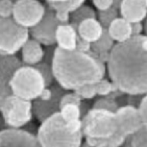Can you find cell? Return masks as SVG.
I'll return each mask as SVG.
<instances>
[{
    "label": "cell",
    "mask_w": 147,
    "mask_h": 147,
    "mask_svg": "<svg viewBox=\"0 0 147 147\" xmlns=\"http://www.w3.org/2000/svg\"><path fill=\"white\" fill-rule=\"evenodd\" d=\"M105 67L110 80L122 94H147V37L141 34L115 43Z\"/></svg>",
    "instance_id": "obj_1"
},
{
    "label": "cell",
    "mask_w": 147,
    "mask_h": 147,
    "mask_svg": "<svg viewBox=\"0 0 147 147\" xmlns=\"http://www.w3.org/2000/svg\"><path fill=\"white\" fill-rule=\"evenodd\" d=\"M54 80L66 91H74L85 85H94L105 78V64L92 51L64 50L55 47L51 61Z\"/></svg>",
    "instance_id": "obj_2"
},
{
    "label": "cell",
    "mask_w": 147,
    "mask_h": 147,
    "mask_svg": "<svg viewBox=\"0 0 147 147\" xmlns=\"http://www.w3.org/2000/svg\"><path fill=\"white\" fill-rule=\"evenodd\" d=\"M36 137L41 147H80L84 135L72 129L57 112L40 124Z\"/></svg>",
    "instance_id": "obj_3"
},
{
    "label": "cell",
    "mask_w": 147,
    "mask_h": 147,
    "mask_svg": "<svg viewBox=\"0 0 147 147\" xmlns=\"http://www.w3.org/2000/svg\"><path fill=\"white\" fill-rule=\"evenodd\" d=\"M11 94L25 100L34 101L47 88L42 74L34 66H21L11 79Z\"/></svg>",
    "instance_id": "obj_4"
},
{
    "label": "cell",
    "mask_w": 147,
    "mask_h": 147,
    "mask_svg": "<svg viewBox=\"0 0 147 147\" xmlns=\"http://www.w3.org/2000/svg\"><path fill=\"white\" fill-rule=\"evenodd\" d=\"M82 131L85 138L103 139L118 131L116 113L91 108L82 119Z\"/></svg>",
    "instance_id": "obj_5"
},
{
    "label": "cell",
    "mask_w": 147,
    "mask_h": 147,
    "mask_svg": "<svg viewBox=\"0 0 147 147\" xmlns=\"http://www.w3.org/2000/svg\"><path fill=\"white\" fill-rule=\"evenodd\" d=\"M0 114L9 128H21L32 119V101L11 94L2 102Z\"/></svg>",
    "instance_id": "obj_6"
},
{
    "label": "cell",
    "mask_w": 147,
    "mask_h": 147,
    "mask_svg": "<svg viewBox=\"0 0 147 147\" xmlns=\"http://www.w3.org/2000/svg\"><path fill=\"white\" fill-rule=\"evenodd\" d=\"M29 39V29L20 26L13 18L0 17V54L15 55Z\"/></svg>",
    "instance_id": "obj_7"
},
{
    "label": "cell",
    "mask_w": 147,
    "mask_h": 147,
    "mask_svg": "<svg viewBox=\"0 0 147 147\" xmlns=\"http://www.w3.org/2000/svg\"><path fill=\"white\" fill-rule=\"evenodd\" d=\"M45 9L40 0H16L13 19L20 26L30 29L43 19Z\"/></svg>",
    "instance_id": "obj_8"
},
{
    "label": "cell",
    "mask_w": 147,
    "mask_h": 147,
    "mask_svg": "<svg viewBox=\"0 0 147 147\" xmlns=\"http://www.w3.org/2000/svg\"><path fill=\"white\" fill-rule=\"evenodd\" d=\"M59 22L55 18V14L52 9L46 5L45 14L43 19L38 23L37 25L29 29V36L41 45L50 46L55 45V31Z\"/></svg>",
    "instance_id": "obj_9"
},
{
    "label": "cell",
    "mask_w": 147,
    "mask_h": 147,
    "mask_svg": "<svg viewBox=\"0 0 147 147\" xmlns=\"http://www.w3.org/2000/svg\"><path fill=\"white\" fill-rule=\"evenodd\" d=\"M0 147H41L34 134L21 128L0 130Z\"/></svg>",
    "instance_id": "obj_10"
},
{
    "label": "cell",
    "mask_w": 147,
    "mask_h": 147,
    "mask_svg": "<svg viewBox=\"0 0 147 147\" xmlns=\"http://www.w3.org/2000/svg\"><path fill=\"white\" fill-rule=\"evenodd\" d=\"M50 88L52 90V97L50 100L41 101L39 99H36L32 102V115L41 123L47 118H49L51 115L59 112L61 98L67 92L57 84H52Z\"/></svg>",
    "instance_id": "obj_11"
},
{
    "label": "cell",
    "mask_w": 147,
    "mask_h": 147,
    "mask_svg": "<svg viewBox=\"0 0 147 147\" xmlns=\"http://www.w3.org/2000/svg\"><path fill=\"white\" fill-rule=\"evenodd\" d=\"M22 65L23 63L16 55L0 54V109L4 99L11 94L9 84L15 71Z\"/></svg>",
    "instance_id": "obj_12"
},
{
    "label": "cell",
    "mask_w": 147,
    "mask_h": 147,
    "mask_svg": "<svg viewBox=\"0 0 147 147\" xmlns=\"http://www.w3.org/2000/svg\"><path fill=\"white\" fill-rule=\"evenodd\" d=\"M118 131L123 134L125 137L131 136L143 127L141 117L138 108L131 105H121L116 112Z\"/></svg>",
    "instance_id": "obj_13"
},
{
    "label": "cell",
    "mask_w": 147,
    "mask_h": 147,
    "mask_svg": "<svg viewBox=\"0 0 147 147\" xmlns=\"http://www.w3.org/2000/svg\"><path fill=\"white\" fill-rule=\"evenodd\" d=\"M119 14L129 23L142 22L147 17V7L144 0H122Z\"/></svg>",
    "instance_id": "obj_14"
},
{
    "label": "cell",
    "mask_w": 147,
    "mask_h": 147,
    "mask_svg": "<svg viewBox=\"0 0 147 147\" xmlns=\"http://www.w3.org/2000/svg\"><path fill=\"white\" fill-rule=\"evenodd\" d=\"M22 63L26 66H36L41 63L45 57V50L39 42L34 39H28L21 48Z\"/></svg>",
    "instance_id": "obj_15"
},
{
    "label": "cell",
    "mask_w": 147,
    "mask_h": 147,
    "mask_svg": "<svg viewBox=\"0 0 147 147\" xmlns=\"http://www.w3.org/2000/svg\"><path fill=\"white\" fill-rule=\"evenodd\" d=\"M77 30L71 24H59L55 31V44L64 50L76 49Z\"/></svg>",
    "instance_id": "obj_16"
},
{
    "label": "cell",
    "mask_w": 147,
    "mask_h": 147,
    "mask_svg": "<svg viewBox=\"0 0 147 147\" xmlns=\"http://www.w3.org/2000/svg\"><path fill=\"white\" fill-rule=\"evenodd\" d=\"M102 32H103V27L97 19H87L82 21L77 27L78 37L91 44L96 42L101 37Z\"/></svg>",
    "instance_id": "obj_17"
},
{
    "label": "cell",
    "mask_w": 147,
    "mask_h": 147,
    "mask_svg": "<svg viewBox=\"0 0 147 147\" xmlns=\"http://www.w3.org/2000/svg\"><path fill=\"white\" fill-rule=\"evenodd\" d=\"M109 34L115 43H122L131 37V26L128 21L118 17L109 26Z\"/></svg>",
    "instance_id": "obj_18"
},
{
    "label": "cell",
    "mask_w": 147,
    "mask_h": 147,
    "mask_svg": "<svg viewBox=\"0 0 147 147\" xmlns=\"http://www.w3.org/2000/svg\"><path fill=\"white\" fill-rule=\"evenodd\" d=\"M126 137L121 134L120 131H117L115 135L103 139H90L86 138V141L89 145L95 147H121L124 143Z\"/></svg>",
    "instance_id": "obj_19"
},
{
    "label": "cell",
    "mask_w": 147,
    "mask_h": 147,
    "mask_svg": "<svg viewBox=\"0 0 147 147\" xmlns=\"http://www.w3.org/2000/svg\"><path fill=\"white\" fill-rule=\"evenodd\" d=\"M87 19H97V14L91 6L84 4L74 11L70 13L69 24H71L77 30V27H78L79 24Z\"/></svg>",
    "instance_id": "obj_20"
},
{
    "label": "cell",
    "mask_w": 147,
    "mask_h": 147,
    "mask_svg": "<svg viewBox=\"0 0 147 147\" xmlns=\"http://www.w3.org/2000/svg\"><path fill=\"white\" fill-rule=\"evenodd\" d=\"M115 45L114 40L111 38L108 28H103L101 37L97 40L96 42L91 44V51L95 53H101V52H110Z\"/></svg>",
    "instance_id": "obj_21"
},
{
    "label": "cell",
    "mask_w": 147,
    "mask_h": 147,
    "mask_svg": "<svg viewBox=\"0 0 147 147\" xmlns=\"http://www.w3.org/2000/svg\"><path fill=\"white\" fill-rule=\"evenodd\" d=\"M86 0H66L64 2L47 3V5L53 11H65L67 13H72L82 5H84Z\"/></svg>",
    "instance_id": "obj_22"
},
{
    "label": "cell",
    "mask_w": 147,
    "mask_h": 147,
    "mask_svg": "<svg viewBox=\"0 0 147 147\" xmlns=\"http://www.w3.org/2000/svg\"><path fill=\"white\" fill-rule=\"evenodd\" d=\"M61 116L65 122H72L79 120L82 117V110L75 105H67L59 109Z\"/></svg>",
    "instance_id": "obj_23"
},
{
    "label": "cell",
    "mask_w": 147,
    "mask_h": 147,
    "mask_svg": "<svg viewBox=\"0 0 147 147\" xmlns=\"http://www.w3.org/2000/svg\"><path fill=\"white\" fill-rule=\"evenodd\" d=\"M92 108L94 109H101V110H107L110 112H114L116 113L117 110L120 108L117 99L112 98L111 96H103L100 97L94 102V105Z\"/></svg>",
    "instance_id": "obj_24"
},
{
    "label": "cell",
    "mask_w": 147,
    "mask_h": 147,
    "mask_svg": "<svg viewBox=\"0 0 147 147\" xmlns=\"http://www.w3.org/2000/svg\"><path fill=\"white\" fill-rule=\"evenodd\" d=\"M118 17L119 11L115 9L114 7H110L109 9H105V11H98V13H97V18H98L97 20L99 21V23L101 24L103 28H109L111 23Z\"/></svg>",
    "instance_id": "obj_25"
},
{
    "label": "cell",
    "mask_w": 147,
    "mask_h": 147,
    "mask_svg": "<svg viewBox=\"0 0 147 147\" xmlns=\"http://www.w3.org/2000/svg\"><path fill=\"white\" fill-rule=\"evenodd\" d=\"M94 86H95L96 94L100 97L109 96V95H111L112 93L118 91V89L116 88V86L114 85L113 82L105 78L99 80L96 84H94Z\"/></svg>",
    "instance_id": "obj_26"
},
{
    "label": "cell",
    "mask_w": 147,
    "mask_h": 147,
    "mask_svg": "<svg viewBox=\"0 0 147 147\" xmlns=\"http://www.w3.org/2000/svg\"><path fill=\"white\" fill-rule=\"evenodd\" d=\"M34 68L38 69L40 73L42 74L43 78H44V82H45L46 87L48 88L50 87L54 82V77H53V72H52V67H51V64L47 62H44L42 61L41 63L37 64L36 66H34Z\"/></svg>",
    "instance_id": "obj_27"
},
{
    "label": "cell",
    "mask_w": 147,
    "mask_h": 147,
    "mask_svg": "<svg viewBox=\"0 0 147 147\" xmlns=\"http://www.w3.org/2000/svg\"><path fill=\"white\" fill-rule=\"evenodd\" d=\"M133 147H147V129L140 128L138 131L129 136Z\"/></svg>",
    "instance_id": "obj_28"
},
{
    "label": "cell",
    "mask_w": 147,
    "mask_h": 147,
    "mask_svg": "<svg viewBox=\"0 0 147 147\" xmlns=\"http://www.w3.org/2000/svg\"><path fill=\"white\" fill-rule=\"evenodd\" d=\"M82 99L79 96H77L74 92H72V93L66 92L62 96V98H61V101H59V109L63 108V107H65V105H75L80 108V107H82Z\"/></svg>",
    "instance_id": "obj_29"
},
{
    "label": "cell",
    "mask_w": 147,
    "mask_h": 147,
    "mask_svg": "<svg viewBox=\"0 0 147 147\" xmlns=\"http://www.w3.org/2000/svg\"><path fill=\"white\" fill-rule=\"evenodd\" d=\"M74 93L82 99H93L96 96V90L94 85H85L80 88L74 90Z\"/></svg>",
    "instance_id": "obj_30"
},
{
    "label": "cell",
    "mask_w": 147,
    "mask_h": 147,
    "mask_svg": "<svg viewBox=\"0 0 147 147\" xmlns=\"http://www.w3.org/2000/svg\"><path fill=\"white\" fill-rule=\"evenodd\" d=\"M15 1L13 0H0V17L13 18Z\"/></svg>",
    "instance_id": "obj_31"
},
{
    "label": "cell",
    "mask_w": 147,
    "mask_h": 147,
    "mask_svg": "<svg viewBox=\"0 0 147 147\" xmlns=\"http://www.w3.org/2000/svg\"><path fill=\"white\" fill-rule=\"evenodd\" d=\"M139 114L141 117V121L143 124V127L147 129V94H145L143 98H142L141 102L138 107Z\"/></svg>",
    "instance_id": "obj_32"
},
{
    "label": "cell",
    "mask_w": 147,
    "mask_h": 147,
    "mask_svg": "<svg viewBox=\"0 0 147 147\" xmlns=\"http://www.w3.org/2000/svg\"><path fill=\"white\" fill-rule=\"evenodd\" d=\"M92 2L98 11H105L113 6V0H92Z\"/></svg>",
    "instance_id": "obj_33"
},
{
    "label": "cell",
    "mask_w": 147,
    "mask_h": 147,
    "mask_svg": "<svg viewBox=\"0 0 147 147\" xmlns=\"http://www.w3.org/2000/svg\"><path fill=\"white\" fill-rule=\"evenodd\" d=\"M76 50L82 51V52H89L91 50V43L87 42L77 34L76 39Z\"/></svg>",
    "instance_id": "obj_34"
},
{
    "label": "cell",
    "mask_w": 147,
    "mask_h": 147,
    "mask_svg": "<svg viewBox=\"0 0 147 147\" xmlns=\"http://www.w3.org/2000/svg\"><path fill=\"white\" fill-rule=\"evenodd\" d=\"M54 14L59 24H68L70 21V13L65 11H54Z\"/></svg>",
    "instance_id": "obj_35"
},
{
    "label": "cell",
    "mask_w": 147,
    "mask_h": 147,
    "mask_svg": "<svg viewBox=\"0 0 147 147\" xmlns=\"http://www.w3.org/2000/svg\"><path fill=\"white\" fill-rule=\"evenodd\" d=\"M130 26H131V37L141 36L142 32H143V23L142 22L130 23Z\"/></svg>",
    "instance_id": "obj_36"
},
{
    "label": "cell",
    "mask_w": 147,
    "mask_h": 147,
    "mask_svg": "<svg viewBox=\"0 0 147 147\" xmlns=\"http://www.w3.org/2000/svg\"><path fill=\"white\" fill-rule=\"evenodd\" d=\"M51 97H52V90H51L50 87H48V88H45L42 91V93L40 94L38 99L41 101H48L51 99Z\"/></svg>",
    "instance_id": "obj_37"
},
{
    "label": "cell",
    "mask_w": 147,
    "mask_h": 147,
    "mask_svg": "<svg viewBox=\"0 0 147 147\" xmlns=\"http://www.w3.org/2000/svg\"><path fill=\"white\" fill-rule=\"evenodd\" d=\"M122 147H133V145H131V143H130L129 136L126 137V139H125V141H124V143H123V145H122Z\"/></svg>",
    "instance_id": "obj_38"
},
{
    "label": "cell",
    "mask_w": 147,
    "mask_h": 147,
    "mask_svg": "<svg viewBox=\"0 0 147 147\" xmlns=\"http://www.w3.org/2000/svg\"><path fill=\"white\" fill-rule=\"evenodd\" d=\"M143 31L145 32V36L147 37V17L145 18L144 23H143Z\"/></svg>",
    "instance_id": "obj_39"
},
{
    "label": "cell",
    "mask_w": 147,
    "mask_h": 147,
    "mask_svg": "<svg viewBox=\"0 0 147 147\" xmlns=\"http://www.w3.org/2000/svg\"><path fill=\"white\" fill-rule=\"evenodd\" d=\"M66 0H46L47 3H55V2H64Z\"/></svg>",
    "instance_id": "obj_40"
},
{
    "label": "cell",
    "mask_w": 147,
    "mask_h": 147,
    "mask_svg": "<svg viewBox=\"0 0 147 147\" xmlns=\"http://www.w3.org/2000/svg\"><path fill=\"white\" fill-rule=\"evenodd\" d=\"M80 147H95V146H91V145H89L88 143H87V142H84Z\"/></svg>",
    "instance_id": "obj_41"
},
{
    "label": "cell",
    "mask_w": 147,
    "mask_h": 147,
    "mask_svg": "<svg viewBox=\"0 0 147 147\" xmlns=\"http://www.w3.org/2000/svg\"><path fill=\"white\" fill-rule=\"evenodd\" d=\"M144 3H145V5H146V7H147V0H144Z\"/></svg>",
    "instance_id": "obj_42"
},
{
    "label": "cell",
    "mask_w": 147,
    "mask_h": 147,
    "mask_svg": "<svg viewBox=\"0 0 147 147\" xmlns=\"http://www.w3.org/2000/svg\"><path fill=\"white\" fill-rule=\"evenodd\" d=\"M13 1H16V0H13Z\"/></svg>",
    "instance_id": "obj_43"
},
{
    "label": "cell",
    "mask_w": 147,
    "mask_h": 147,
    "mask_svg": "<svg viewBox=\"0 0 147 147\" xmlns=\"http://www.w3.org/2000/svg\"><path fill=\"white\" fill-rule=\"evenodd\" d=\"M121 147H122V146H121Z\"/></svg>",
    "instance_id": "obj_44"
}]
</instances>
